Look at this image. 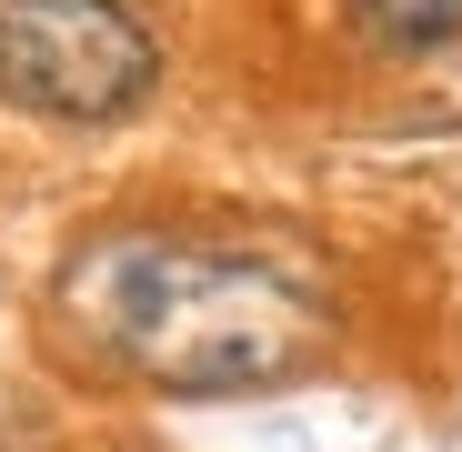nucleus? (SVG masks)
<instances>
[{"mask_svg": "<svg viewBox=\"0 0 462 452\" xmlns=\"http://www.w3.org/2000/svg\"><path fill=\"white\" fill-rule=\"evenodd\" d=\"M51 322L141 392H272L332 352V291L252 242L111 221L60 252Z\"/></svg>", "mask_w": 462, "mask_h": 452, "instance_id": "obj_1", "label": "nucleus"}, {"mask_svg": "<svg viewBox=\"0 0 462 452\" xmlns=\"http://www.w3.org/2000/svg\"><path fill=\"white\" fill-rule=\"evenodd\" d=\"M162 81V41L131 0H0V101L41 121H121Z\"/></svg>", "mask_w": 462, "mask_h": 452, "instance_id": "obj_2", "label": "nucleus"}, {"mask_svg": "<svg viewBox=\"0 0 462 452\" xmlns=\"http://www.w3.org/2000/svg\"><path fill=\"white\" fill-rule=\"evenodd\" d=\"M372 31H393V41H452L462 31V0H362Z\"/></svg>", "mask_w": 462, "mask_h": 452, "instance_id": "obj_3", "label": "nucleus"}]
</instances>
